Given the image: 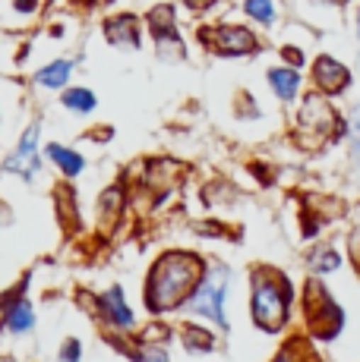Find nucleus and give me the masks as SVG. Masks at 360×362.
I'll use <instances>...</instances> for the list:
<instances>
[{"label":"nucleus","instance_id":"4468645a","mask_svg":"<svg viewBox=\"0 0 360 362\" xmlns=\"http://www.w3.org/2000/svg\"><path fill=\"white\" fill-rule=\"evenodd\" d=\"M35 79H38V86H45V88H60L67 79H70V64H67V60H57V64L41 69Z\"/></svg>","mask_w":360,"mask_h":362},{"label":"nucleus","instance_id":"9b49d317","mask_svg":"<svg viewBox=\"0 0 360 362\" xmlns=\"http://www.w3.org/2000/svg\"><path fill=\"white\" fill-rule=\"evenodd\" d=\"M101 312H105V318L111 325H117V328H130V325H133V315H130L127 303H123V293L117 287L101 299Z\"/></svg>","mask_w":360,"mask_h":362},{"label":"nucleus","instance_id":"1a4fd4ad","mask_svg":"<svg viewBox=\"0 0 360 362\" xmlns=\"http://www.w3.org/2000/svg\"><path fill=\"white\" fill-rule=\"evenodd\" d=\"M149 29L155 35L158 45H180V35H177V25H174V6L171 4H162L149 13Z\"/></svg>","mask_w":360,"mask_h":362},{"label":"nucleus","instance_id":"a878e982","mask_svg":"<svg viewBox=\"0 0 360 362\" xmlns=\"http://www.w3.org/2000/svg\"><path fill=\"white\" fill-rule=\"evenodd\" d=\"M285 57L291 60V64H300V51H294V47H288V51H285Z\"/></svg>","mask_w":360,"mask_h":362},{"label":"nucleus","instance_id":"2eb2a0df","mask_svg":"<svg viewBox=\"0 0 360 362\" xmlns=\"http://www.w3.org/2000/svg\"><path fill=\"white\" fill-rule=\"evenodd\" d=\"M32 322H35V315H32V305H29V299H19V303L10 309V318H6V325H10V331L23 334V331H29V328H32Z\"/></svg>","mask_w":360,"mask_h":362},{"label":"nucleus","instance_id":"dca6fc26","mask_svg":"<svg viewBox=\"0 0 360 362\" xmlns=\"http://www.w3.org/2000/svg\"><path fill=\"white\" fill-rule=\"evenodd\" d=\"M64 104L70 110H79V114H89V110L95 107V98L89 88H70V92L64 95Z\"/></svg>","mask_w":360,"mask_h":362},{"label":"nucleus","instance_id":"0eeeda50","mask_svg":"<svg viewBox=\"0 0 360 362\" xmlns=\"http://www.w3.org/2000/svg\"><path fill=\"white\" fill-rule=\"evenodd\" d=\"M35 142H38V127H29L23 132V142H19L16 155L6 158V170L19 173V177H32L38 170V158H35Z\"/></svg>","mask_w":360,"mask_h":362},{"label":"nucleus","instance_id":"423d86ee","mask_svg":"<svg viewBox=\"0 0 360 362\" xmlns=\"http://www.w3.org/2000/svg\"><path fill=\"white\" fill-rule=\"evenodd\" d=\"M225 293H227V274L218 271L215 277H209V281L199 287V293L193 296L190 309L199 312V315H206V318H212L215 325H225Z\"/></svg>","mask_w":360,"mask_h":362},{"label":"nucleus","instance_id":"aec40b11","mask_svg":"<svg viewBox=\"0 0 360 362\" xmlns=\"http://www.w3.org/2000/svg\"><path fill=\"white\" fill-rule=\"evenodd\" d=\"M348 129H351V155L360 164V107H354V114H351Z\"/></svg>","mask_w":360,"mask_h":362},{"label":"nucleus","instance_id":"f257e3e1","mask_svg":"<svg viewBox=\"0 0 360 362\" xmlns=\"http://www.w3.org/2000/svg\"><path fill=\"white\" fill-rule=\"evenodd\" d=\"M203 277V262L196 255L186 252H168L162 262L155 264L149 281V309L152 312H168L174 309L180 299L190 296V290L196 287V281Z\"/></svg>","mask_w":360,"mask_h":362},{"label":"nucleus","instance_id":"f3484780","mask_svg":"<svg viewBox=\"0 0 360 362\" xmlns=\"http://www.w3.org/2000/svg\"><path fill=\"white\" fill-rule=\"evenodd\" d=\"M184 344H186V350L203 353V350H209V346H212V337L203 328H186L184 331Z\"/></svg>","mask_w":360,"mask_h":362},{"label":"nucleus","instance_id":"a211bd4d","mask_svg":"<svg viewBox=\"0 0 360 362\" xmlns=\"http://www.w3.org/2000/svg\"><path fill=\"white\" fill-rule=\"evenodd\" d=\"M244 10L250 13L253 19H259V23H272L275 19V6L269 4V0H247Z\"/></svg>","mask_w":360,"mask_h":362},{"label":"nucleus","instance_id":"bb28decb","mask_svg":"<svg viewBox=\"0 0 360 362\" xmlns=\"http://www.w3.org/2000/svg\"><path fill=\"white\" fill-rule=\"evenodd\" d=\"M186 4H190V6H203V4H206V6H209L212 0H186Z\"/></svg>","mask_w":360,"mask_h":362},{"label":"nucleus","instance_id":"f8f14e48","mask_svg":"<svg viewBox=\"0 0 360 362\" xmlns=\"http://www.w3.org/2000/svg\"><path fill=\"white\" fill-rule=\"evenodd\" d=\"M269 82H272L275 95L281 101H291L297 95V86H300V76L294 69H269Z\"/></svg>","mask_w":360,"mask_h":362},{"label":"nucleus","instance_id":"393cba45","mask_svg":"<svg viewBox=\"0 0 360 362\" xmlns=\"http://www.w3.org/2000/svg\"><path fill=\"white\" fill-rule=\"evenodd\" d=\"M16 13H35L38 10V0H13Z\"/></svg>","mask_w":360,"mask_h":362},{"label":"nucleus","instance_id":"6e6552de","mask_svg":"<svg viewBox=\"0 0 360 362\" xmlns=\"http://www.w3.org/2000/svg\"><path fill=\"white\" fill-rule=\"evenodd\" d=\"M313 79H316V86H320L322 92L338 95V92H344V88H348L351 76H348V69L338 64V60L320 57V60H316V66H313Z\"/></svg>","mask_w":360,"mask_h":362},{"label":"nucleus","instance_id":"7ed1b4c3","mask_svg":"<svg viewBox=\"0 0 360 362\" xmlns=\"http://www.w3.org/2000/svg\"><path fill=\"white\" fill-rule=\"evenodd\" d=\"M338 132H342V120L335 107L322 95H307L300 107V142L307 148H320L329 139H338Z\"/></svg>","mask_w":360,"mask_h":362},{"label":"nucleus","instance_id":"b1692460","mask_svg":"<svg viewBox=\"0 0 360 362\" xmlns=\"http://www.w3.org/2000/svg\"><path fill=\"white\" fill-rule=\"evenodd\" d=\"M297 359H300V346H297V344H291L288 350L281 353V356L275 359V362H297Z\"/></svg>","mask_w":360,"mask_h":362},{"label":"nucleus","instance_id":"412c9836","mask_svg":"<svg viewBox=\"0 0 360 362\" xmlns=\"http://www.w3.org/2000/svg\"><path fill=\"white\" fill-rule=\"evenodd\" d=\"M335 264H338V255L332 252V249H322V252L313 259V268L320 271V274H325V271H332V268H335Z\"/></svg>","mask_w":360,"mask_h":362},{"label":"nucleus","instance_id":"cd10ccee","mask_svg":"<svg viewBox=\"0 0 360 362\" xmlns=\"http://www.w3.org/2000/svg\"><path fill=\"white\" fill-rule=\"evenodd\" d=\"M322 4H344V0H322Z\"/></svg>","mask_w":360,"mask_h":362},{"label":"nucleus","instance_id":"9d476101","mask_svg":"<svg viewBox=\"0 0 360 362\" xmlns=\"http://www.w3.org/2000/svg\"><path fill=\"white\" fill-rule=\"evenodd\" d=\"M105 38L114 47H140V32H136L133 16H114L105 23Z\"/></svg>","mask_w":360,"mask_h":362},{"label":"nucleus","instance_id":"c85d7f7f","mask_svg":"<svg viewBox=\"0 0 360 362\" xmlns=\"http://www.w3.org/2000/svg\"><path fill=\"white\" fill-rule=\"evenodd\" d=\"M357 35H360V10H357Z\"/></svg>","mask_w":360,"mask_h":362},{"label":"nucleus","instance_id":"ddd939ff","mask_svg":"<svg viewBox=\"0 0 360 362\" xmlns=\"http://www.w3.org/2000/svg\"><path fill=\"white\" fill-rule=\"evenodd\" d=\"M47 158H51L54 164H60V170L70 173V177H76V173L82 170V158L76 155V151L64 148V145H47Z\"/></svg>","mask_w":360,"mask_h":362},{"label":"nucleus","instance_id":"39448f33","mask_svg":"<svg viewBox=\"0 0 360 362\" xmlns=\"http://www.w3.org/2000/svg\"><path fill=\"white\" fill-rule=\"evenodd\" d=\"M199 38H203L206 45L212 47V51L231 54V57H237V54H250V51L259 47L256 35L250 29H240V25H218V29H203V32H199Z\"/></svg>","mask_w":360,"mask_h":362},{"label":"nucleus","instance_id":"6ab92c4d","mask_svg":"<svg viewBox=\"0 0 360 362\" xmlns=\"http://www.w3.org/2000/svg\"><path fill=\"white\" fill-rule=\"evenodd\" d=\"M123 199H120V189H111L101 196V221H114L117 211H120Z\"/></svg>","mask_w":360,"mask_h":362},{"label":"nucleus","instance_id":"f03ea898","mask_svg":"<svg viewBox=\"0 0 360 362\" xmlns=\"http://www.w3.org/2000/svg\"><path fill=\"white\" fill-rule=\"evenodd\" d=\"M288 281L275 271H259L253 274V318L259 328L279 331L288 322Z\"/></svg>","mask_w":360,"mask_h":362},{"label":"nucleus","instance_id":"20e7f679","mask_svg":"<svg viewBox=\"0 0 360 362\" xmlns=\"http://www.w3.org/2000/svg\"><path fill=\"white\" fill-rule=\"evenodd\" d=\"M303 309L310 315V325L320 337H332L338 331V322H342V312L332 305V299L325 296L322 284H307V299H303Z\"/></svg>","mask_w":360,"mask_h":362},{"label":"nucleus","instance_id":"4be33fe9","mask_svg":"<svg viewBox=\"0 0 360 362\" xmlns=\"http://www.w3.org/2000/svg\"><path fill=\"white\" fill-rule=\"evenodd\" d=\"M133 359H136V362H168L164 350H158V346H142V350L136 353Z\"/></svg>","mask_w":360,"mask_h":362},{"label":"nucleus","instance_id":"5701e85b","mask_svg":"<svg viewBox=\"0 0 360 362\" xmlns=\"http://www.w3.org/2000/svg\"><path fill=\"white\" fill-rule=\"evenodd\" d=\"M79 356H82V346H79V340H67L64 353H60V362H79Z\"/></svg>","mask_w":360,"mask_h":362}]
</instances>
